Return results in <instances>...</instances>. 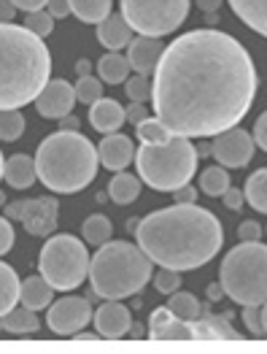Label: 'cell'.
<instances>
[{"label": "cell", "mask_w": 267, "mask_h": 354, "mask_svg": "<svg viewBox=\"0 0 267 354\" xmlns=\"http://www.w3.org/2000/svg\"><path fill=\"white\" fill-rule=\"evenodd\" d=\"M46 11H49L55 19H62V17L73 14V11H70V0H49V3H46Z\"/></svg>", "instance_id": "ee69618b"}, {"label": "cell", "mask_w": 267, "mask_h": 354, "mask_svg": "<svg viewBox=\"0 0 267 354\" xmlns=\"http://www.w3.org/2000/svg\"><path fill=\"white\" fill-rule=\"evenodd\" d=\"M97 157H100V162L108 168V171H124L132 160H135V147H132V141L127 138V136H121V133H108L103 141H100V147H97Z\"/></svg>", "instance_id": "e0dca14e"}, {"label": "cell", "mask_w": 267, "mask_h": 354, "mask_svg": "<svg viewBox=\"0 0 267 354\" xmlns=\"http://www.w3.org/2000/svg\"><path fill=\"white\" fill-rule=\"evenodd\" d=\"M89 122L97 133L108 136V133H119V127L127 122V111L124 106L114 100V97H100L89 106Z\"/></svg>", "instance_id": "ac0fdd59"}, {"label": "cell", "mask_w": 267, "mask_h": 354, "mask_svg": "<svg viewBox=\"0 0 267 354\" xmlns=\"http://www.w3.org/2000/svg\"><path fill=\"white\" fill-rule=\"evenodd\" d=\"M230 187L233 184H230V174L224 171V165H210L200 174V189L208 198H221Z\"/></svg>", "instance_id": "4dcf8cb0"}, {"label": "cell", "mask_w": 267, "mask_h": 354, "mask_svg": "<svg viewBox=\"0 0 267 354\" xmlns=\"http://www.w3.org/2000/svg\"><path fill=\"white\" fill-rule=\"evenodd\" d=\"M114 0H70V11L87 22V25H100L111 14Z\"/></svg>", "instance_id": "f1b7e54d"}, {"label": "cell", "mask_w": 267, "mask_h": 354, "mask_svg": "<svg viewBox=\"0 0 267 354\" xmlns=\"http://www.w3.org/2000/svg\"><path fill=\"white\" fill-rule=\"evenodd\" d=\"M197 147L184 138L173 136L168 144H141L135 151V168L144 184L157 192H176L178 187L189 184L197 171Z\"/></svg>", "instance_id": "8992f818"}, {"label": "cell", "mask_w": 267, "mask_h": 354, "mask_svg": "<svg viewBox=\"0 0 267 354\" xmlns=\"http://www.w3.org/2000/svg\"><path fill=\"white\" fill-rule=\"evenodd\" d=\"M243 195H246V203L257 214H267V168H259L246 178Z\"/></svg>", "instance_id": "83f0119b"}, {"label": "cell", "mask_w": 267, "mask_h": 354, "mask_svg": "<svg viewBox=\"0 0 267 354\" xmlns=\"http://www.w3.org/2000/svg\"><path fill=\"white\" fill-rule=\"evenodd\" d=\"M55 287L43 279V276H28L19 287V303L28 306L32 311H41V308H49V303L55 300Z\"/></svg>", "instance_id": "ffe728a7"}, {"label": "cell", "mask_w": 267, "mask_h": 354, "mask_svg": "<svg viewBox=\"0 0 267 354\" xmlns=\"http://www.w3.org/2000/svg\"><path fill=\"white\" fill-rule=\"evenodd\" d=\"M254 149H257V141L246 130L233 127V130H224V133L216 136L210 154L224 168H246L251 162V157H254Z\"/></svg>", "instance_id": "8fae6325"}, {"label": "cell", "mask_w": 267, "mask_h": 354, "mask_svg": "<svg viewBox=\"0 0 267 354\" xmlns=\"http://www.w3.org/2000/svg\"><path fill=\"white\" fill-rule=\"evenodd\" d=\"M0 203H3V195H0Z\"/></svg>", "instance_id": "6f0895ef"}, {"label": "cell", "mask_w": 267, "mask_h": 354, "mask_svg": "<svg viewBox=\"0 0 267 354\" xmlns=\"http://www.w3.org/2000/svg\"><path fill=\"white\" fill-rule=\"evenodd\" d=\"M59 130H79V119L70 117V114H68V117H62L59 119Z\"/></svg>", "instance_id": "f907efd6"}, {"label": "cell", "mask_w": 267, "mask_h": 354, "mask_svg": "<svg viewBox=\"0 0 267 354\" xmlns=\"http://www.w3.org/2000/svg\"><path fill=\"white\" fill-rule=\"evenodd\" d=\"M121 17L130 22V28L138 35L162 38L176 32L186 17L192 0H119Z\"/></svg>", "instance_id": "9c48e42d"}, {"label": "cell", "mask_w": 267, "mask_h": 354, "mask_svg": "<svg viewBox=\"0 0 267 354\" xmlns=\"http://www.w3.org/2000/svg\"><path fill=\"white\" fill-rule=\"evenodd\" d=\"M221 297H224V287H221V284L208 287V300H210V303H216V300H221Z\"/></svg>", "instance_id": "816d5d0a"}, {"label": "cell", "mask_w": 267, "mask_h": 354, "mask_svg": "<svg viewBox=\"0 0 267 354\" xmlns=\"http://www.w3.org/2000/svg\"><path fill=\"white\" fill-rule=\"evenodd\" d=\"M25 28L30 32H35L38 38H46V35H52V30H55V17L49 14V11H28V17H25Z\"/></svg>", "instance_id": "d590c367"}, {"label": "cell", "mask_w": 267, "mask_h": 354, "mask_svg": "<svg viewBox=\"0 0 267 354\" xmlns=\"http://www.w3.org/2000/svg\"><path fill=\"white\" fill-rule=\"evenodd\" d=\"M89 252L84 241L73 236H49L41 249L38 270L59 292H70L89 279Z\"/></svg>", "instance_id": "ba28073f"}, {"label": "cell", "mask_w": 267, "mask_h": 354, "mask_svg": "<svg viewBox=\"0 0 267 354\" xmlns=\"http://www.w3.org/2000/svg\"><path fill=\"white\" fill-rule=\"evenodd\" d=\"M173 195H176V203H195V201H197V189H195V187H189V184L178 187Z\"/></svg>", "instance_id": "f6af8a7d"}, {"label": "cell", "mask_w": 267, "mask_h": 354, "mask_svg": "<svg viewBox=\"0 0 267 354\" xmlns=\"http://www.w3.org/2000/svg\"><path fill=\"white\" fill-rule=\"evenodd\" d=\"M25 133V117L19 109L0 111V141H17Z\"/></svg>", "instance_id": "836d02e7"}, {"label": "cell", "mask_w": 267, "mask_h": 354, "mask_svg": "<svg viewBox=\"0 0 267 354\" xmlns=\"http://www.w3.org/2000/svg\"><path fill=\"white\" fill-rule=\"evenodd\" d=\"M14 249V227L8 216H0V257Z\"/></svg>", "instance_id": "ab89813d"}, {"label": "cell", "mask_w": 267, "mask_h": 354, "mask_svg": "<svg viewBox=\"0 0 267 354\" xmlns=\"http://www.w3.org/2000/svg\"><path fill=\"white\" fill-rule=\"evenodd\" d=\"M148 117L146 106L144 103H132L130 109H127V122H132V124H138V122H144Z\"/></svg>", "instance_id": "bcb514c9"}, {"label": "cell", "mask_w": 267, "mask_h": 354, "mask_svg": "<svg viewBox=\"0 0 267 354\" xmlns=\"http://www.w3.org/2000/svg\"><path fill=\"white\" fill-rule=\"evenodd\" d=\"M168 306H170V311H173L176 317L189 319V322H195V319L203 317V306H200V300L192 295V292H173Z\"/></svg>", "instance_id": "d6a6232c"}, {"label": "cell", "mask_w": 267, "mask_h": 354, "mask_svg": "<svg viewBox=\"0 0 267 354\" xmlns=\"http://www.w3.org/2000/svg\"><path fill=\"white\" fill-rule=\"evenodd\" d=\"M197 327V341H237L240 333L230 327V314L224 317H213V314H203L200 319H195Z\"/></svg>", "instance_id": "44dd1931"}, {"label": "cell", "mask_w": 267, "mask_h": 354, "mask_svg": "<svg viewBox=\"0 0 267 354\" xmlns=\"http://www.w3.org/2000/svg\"><path fill=\"white\" fill-rule=\"evenodd\" d=\"M221 198H224V206L233 208V211H240V208H243V203H246L243 189H235V187H230V189H227Z\"/></svg>", "instance_id": "b9f144b4"}, {"label": "cell", "mask_w": 267, "mask_h": 354, "mask_svg": "<svg viewBox=\"0 0 267 354\" xmlns=\"http://www.w3.org/2000/svg\"><path fill=\"white\" fill-rule=\"evenodd\" d=\"M262 325H265V333H267V300L262 303Z\"/></svg>", "instance_id": "11a10c76"}, {"label": "cell", "mask_w": 267, "mask_h": 354, "mask_svg": "<svg viewBox=\"0 0 267 354\" xmlns=\"http://www.w3.org/2000/svg\"><path fill=\"white\" fill-rule=\"evenodd\" d=\"M135 133H138V141H141V144H151V147L168 144V141L173 138V133H170L157 117H146L144 122H138V124H135Z\"/></svg>", "instance_id": "1f68e13d"}, {"label": "cell", "mask_w": 267, "mask_h": 354, "mask_svg": "<svg viewBox=\"0 0 267 354\" xmlns=\"http://www.w3.org/2000/svg\"><path fill=\"white\" fill-rule=\"evenodd\" d=\"M124 89H127V97L132 103H146V100H151V82H148V76H144V73L130 76L124 82Z\"/></svg>", "instance_id": "8d00e7d4"}, {"label": "cell", "mask_w": 267, "mask_h": 354, "mask_svg": "<svg viewBox=\"0 0 267 354\" xmlns=\"http://www.w3.org/2000/svg\"><path fill=\"white\" fill-rule=\"evenodd\" d=\"M57 211L59 203L55 198H35L25 201L22 208V225L30 236H52L57 230Z\"/></svg>", "instance_id": "5bb4252c"}, {"label": "cell", "mask_w": 267, "mask_h": 354, "mask_svg": "<svg viewBox=\"0 0 267 354\" xmlns=\"http://www.w3.org/2000/svg\"><path fill=\"white\" fill-rule=\"evenodd\" d=\"M3 327L8 330V333H14V335H28V333H38V317H35V311L28 308V306H14L6 317H3Z\"/></svg>", "instance_id": "4316f807"}, {"label": "cell", "mask_w": 267, "mask_h": 354, "mask_svg": "<svg viewBox=\"0 0 267 354\" xmlns=\"http://www.w3.org/2000/svg\"><path fill=\"white\" fill-rule=\"evenodd\" d=\"M148 338L151 341H197V327L189 319H181L168 308H154L148 317Z\"/></svg>", "instance_id": "4fadbf2b"}, {"label": "cell", "mask_w": 267, "mask_h": 354, "mask_svg": "<svg viewBox=\"0 0 267 354\" xmlns=\"http://www.w3.org/2000/svg\"><path fill=\"white\" fill-rule=\"evenodd\" d=\"M141 195V178L127 174V171H119L114 174V178L108 181V198L117 203V206H130L135 203Z\"/></svg>", "instance_id": "cb8c5ba5"}, {"label": "cell", "mask_w": 267, "mask_h": 354, "mask_svg": "<svg viewBox=\"0 0 267 354\" xmlns=\"http://www.w3.org/2000/svg\"><path fill=\"white\" fill-rule=\"evenodd\" d=\"M165 46L159 38H151V35H138L130 41V49H127V59H130V68L135 73H144V76H154V68L162 57Z\"/></svg>", "instance_id": "2e32d148"}, {"label": "cell", "mask_w": 267, "mask_h": 354, "mask_svg": "<svg viewBox=\"0 0 267 354\" xmlns=\"http://www.w3.org/2000/svg\"><path fill=\"white\" fill-rule=\"evenodd\" d=\"M76 103V89L68 84L65 79H49L46 87L41 89V95L35 97V109L43 119H62L73 111Z\"/></svg>", "instance_id": "7c38bea8"}, {"label": "cell", "mask_w": 267, "mask_h": 354, "mask_svg": "<svg viewBox=\"0 0 267 354\" xmlns=\"http://www.w3.org/2000/svg\"><path fill=\"white\" fill-rule=\"evenodd\" d=\"M257 97L246 46L221 30H189L165 46L151 79L154 117L173 136L208 138L233 130Z\"/></svg>", "instance_id": "6da1fadb"}, {"label": "cell", "mask_w": 267, "mask_h": 354, "mask_svg": "<svg viewBox=\"0 0 267 354\" xmlns=\"http://www.w3.org/2000/svg\"><path fill=\"white\" fill-rule=\"evenodd\" d=\"M154 276L148 254L130 241H108L89 260L92 295L103 300H124L138 295Z\"/></svg>", "instance_id": "5b68a950"}, {"label": "cell", "mask_w": 267, "mask_h": 354, "mask_svg": "<svg viewBox=\"0 0 267 354\" xmlns=\"http://www.w3.org/2000/svg\"><path fill=\"white\" fill-rule=\"evenodd\" d=\"M138 246L151 263L173 270L208 266L221 249V222L197 203H173L151 211L138 225Z\"/></svg>", "instance_id": "7a4b0ae2"}, {"label": "cell", "mask_w": 267, "mask_h": 354, "mask_svg": "<svg viewBox=\"0 0 267 354\" xmlns=\"http://www.w3.org/2000/svg\"><path fill=\"white\" fill-rule=\"evenodd\" d=\"M19 287H22V281H19L17 270L0 263V319L19 303Z\"/></svg>", "instance_id": "484cf974"}, {"label": "cell", "mask_w": 267, "mask_h": 354, "mask_svg": "<svg viewBox=\"0 0 267 354\" xmlns=\"http://www.w3.org/2000/svg\"><path fill=\"white\" fill-rule=\"evenodd\" d=\"M17 17V6L11 0H0V22H11Z\"/></svg>", "instance_id": "c3c4849f"}, {"label": "cell", "mask_w": 267, "mask_h": 354, "mask_svg": "<svg viewBox=\"0 0 267 354\" xmlns=\"http://www.w3.org/2000/svg\"><path fill=\"white\" fill-rule=\"evenodd\" d=\"M81 236L92 246H103V243H108L111 236H114V225H111V219L106 214H92V216L84 219V225H81Z\"/></svg>", "instance_id": "f546056e"}, {"label": "cell", "mask_w": 267, "mask_h": 354, "mask_svg": "<svg viewBox=\"0 0 267 354\" xmlns=\"http://www.w3.org/2000/svg\"><path fill=\"white\" fill-rule=\"evenodd\" d=\"M219 284L237 306H262L267 300V246L243 241L227 252L219 268Z\"/></svg>", "instance_id": "52a82bcc"}, {"label": "cell", "mask_w": 267, "mask_h": 354, "mask_svg": "<svg viewBox=\"0 0 267 354\" xmlns=\"http://www.w3.org/2000/svg\"><path fill=\"white\" fill-rule=\"evenodd\" d=\"M52 57L35 32L25 25L0 22V111L22 109L49 82Z\"/></svg>", "instance_id": "3957f363"}, {"label": "cell", "mask_w": 267, "mask_h": 354, "mask_svg": "<svg viewBox=\"0 0 267 354\" xmlns=\"http://www.w3.org/2000/svg\"><path fill=\"white\" fill-rule=\"evenodd\" d=\"M130 59L121 57L119 52H108V55H103V57L97 59V76H100V82L103 84H124L127 79H130Z\"/></svg>", "instance_id": "d4e9b609"}, {"label": "cell", "mask_w": 267, "mask_h": 354, "mask_svg": "<svg viewBox=\"0 0 267 354\" xmlns=\"http://www.w3.org/2000/svg\"><path fill=\"white\" fill-rule=\"evenodd\" d=\"M151 281H154L157 292H162V295H173V292L181 290V270H173V268H159V273H157V276H151Z\"/></svg>", "instance_id": "74e56055"}, {"label": "cell", "mask_w": 267, "mask_h": 354, "mask_svg": "<svg viewBox=\"0 0 267 354\" xmlns=\"http://www.w3.org/2000/svg\"><path fill=\"white\" fill-rule=\"evenodd\" d=\"M197 6H200V11H208V14H213V11L221 6V0H197Z\"/></svg>", "instance_id": "f5cc1de1"}, {"label": "cell", "mask_w": 267, "mask_h": 354, "mask_svg": "<svg viewBox=\"0 0 267 354\" xmlns=\"http://www.w3.org/2000/svg\"><path fill=\"white\" fill-rule=\"evenodd\" d=\"M22 208H25V201H14L6 206V216L8 219H22Z\"/></svg>", "instance_id": "681fc988"}, {"label": "cell", "mask_w": 267, "mask_h": 354, "mask_svg": "<svg viewBox=\"0 0 267 354\" xmlns=\"http://www.w3.org/2000/svg\"><path fill=\"white\" fill-rule=\"evenodd\" d=\"M97 149L79 130H59L46 136L35 151V171L46 189L57 195H76L97 176Z\"/></svg>", "instance_id": "277c9868"}, {"label": "cell", "mask_w": 267, "mask_h": 354, "mask_svg": "<svg viewBox=\"0 0 267 354\" xmlns=\"http://www.w3.org/2000/svg\"><path fill=\"white\" fill-rule=\"evenodd\" d=\"M237 14V19H243L248 28L267 38V0H227Z\"/></svg>", "instance_id": "603a6c76"}, {"label": "cell", "mask_w": 267, "mask_h": 354, "mask_svg": "<svg viewBox=\"0 0 267 354\" xmlns=\"http://www.w3.org/2000/svg\"><path fill=\"white\" fill-rule=\"evenodd\" d=\"M3 178H6V181H8V187H14V189H30V187H32V181L38 178L35 160H30L28 154H14V157H8Z\"/></svg>", "instance_id": "7402d4cb"}, {"label": "cell", "mask_w": 267, "mask_h": 354, "mask_svg": "<svg viewBox=\"0 0 267 354\" xmlns=\"http://www.w3.org/2000/svg\"><path fill=\"white\" fill-rule=\"evenodd\" d=\"M92 322V303L87 297H62L49 306L46 325L55 335H76Z\"/></svg>", "instance_id": "30bf717a"}, {"label": "cell", "mask_w": 267, "mask_h": 354, "mask_svg": "<svg viewBox=\"0 0 267 354\" xmlns=\"http://www.w3.org/2000/svg\"><path fill=\"white\" fill-rule=\"evenodd\" d=\"M262 225L259 222H254V219H246V222H240V227H237V236L240 241H259L262 238Z\"/></svg>", "instance_id": "60d3db41"}, {"label": "cell", "mask_w": 267, "mask_h": 354, "mask_svg": "<svg viewBox=\"0 0 267 354\" xmlns=\"http://www.w3.org/2000/svg\"><path fill=\"white\" fill-rule=\"evenodd\" d=\"M76 71H79V76H89L92 73V62L89 59H79L76 62Z\"/></svg>", "instance_id": "db71d44e"}, {"label": "cell", "mask_w": 267, "mask_h": 354, "mask_svg": "<svg viewBox=\"0 0 267 354\" xmlns=\"http://www.w3.org/2000/svg\"><path fill=\"white\" fill-rule=\"evenodd\" d=\"M73 89H76V100H81V103H87V106H92L95 100L103 97V82L95 79L92 73H89V76H79V82L73 84Z\"/></svg>", "instance_id": "e575fe53"}, {"label": "cell", "mask_w": 267, "mask_h": 354, "mask_svg": "<svg viewBox=\"0 0 267 354\" xmlns=\"http://www.w3.org/2000/svg\"><path fill=\"white\" fill-rule=\"evenodd\" d=\"M6 174V160H3V151H0V178Z\"/></svg>", "instance_id": "9f6ffc18"}, {"label": "cell", "mask_w": 267, "mask_h": 354, "mask_svg": "<svg viewBox=\"0 0 267 354\" xmlns=\"http://www.w3.org/2000/svg\"><path fill=\"white\" fill-rule=\"evenodd\" d=\"M243 322L248 327V333L267 335L265 325H262V306H243Z\"/></svg>", "instance_id": "f35d334b"}, {"label": "cell", "mask_w": 267, "mask_h": 354, "mask_svg": "<svg viewBox=\"0 0 267 354\" xmlns=\"http://www.w3.org/2000/svg\"><path fill=\"white\" fill-rule=\"evenodd\" d=\"M132 32H135V30L130 28V22H127L121 14H108V17L97 25V41H100L108 52H119V49L130 46Z\"/></svg>", "instance_id": "d6986e66"}, {"label": "cell", "mask_w": 267, "mask_h": 354, "mask_svg": "<svg viewBox=\"0 0 267 354\" xmlns=\"http://www.w3.org/2000/svg\"><path fill=\"white\" fill-rule=\"evenodd\" d=\"M17 8H22V11H41V8H46V3L49 0H11Z\"/></svg>", "instance_id": "7dc6e473"}, {"label": "cell", "mask_w": 267, "mask_h": 354, "mask_svg": "<svg viewBox=\"0 0 267 354\" xmlns=\"http://www.w3.org/2000/svg\"><path fill=\"white\" fill-rule=\"evenodd\" d=\"M132 325V317H130V308L121 306L119 300H106L97 311H95V330L100 338H108V341H117L124 338L130 333Z\"/></svg>", "instance_id": "9a60e30c"}, {"label": "cell", "mask_w": 267, "mask_h": 354, "mask_svg": "<svg viewBox=\"0 0 267 354\" xmlns=\"http://www.w3.org/2000/svg\"><path fill=\"white\" fill-rule=\"evenodd\" d=\"M254 141H257V147L267 151V111L259 114L257 124H254Z\"/></svg>", "instance_id": "7bdbcfd3"}]
</instances>
